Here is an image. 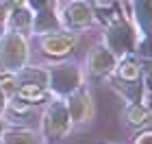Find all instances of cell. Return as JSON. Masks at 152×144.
Returning <instances> with one entry per match:
<instances>
[{"label": "cell", "mask_w": 152, "mask_h": 144, "mask_svg": "<svg viewBox=\"0 0 152 144\" xmlns=\"http://www.w3.org/2000/svg\"><path fill=\"white\" fill-rule=\"evenodd\" d=\"M72 120H70V114H67V107H65V100L63 98H54L46 105L44 109V116H41V138L44 142H61L65 140L72 131Z\"/></svg>", "instance_id": "6da1fadb"}, {"label": "cell", "mask_w": 152, "mask_h": 144, "mask_svg": "<svg viewBox=\"0 0 152 144\" xmlns=\"http://www.w3.org/2000/svg\"><path fill=\"white\" fill-rule=\"evenodd\" d=\"M26 61H28L26 37L7 29L0 35V70L4 74H18L22 68H26Z\"/></svg>", "instance_id": "7a4b0ae2"}, {"label": "cell", "mask_w": 152, "mask_h": 144, "mask_svg": "<svg viewBox=\"0 0 152 144\" xmlns=\"http://www.w3.org/2000/svg\"><path fill=\"white\" fill-rule=\"evenodd\" d=\"M46 70V87L57 98H65L67 94L83 87V70L76 64H57Z\"/></svg>", "instance_id": "3957f363"}, {"label": "cell", "mask_w": 152, "mask_h": 144, "mask_svg": "<svg viewBox=\"0 0 152 144\" xmlns=\"http://www.w3.org/2000/svg\"><path fill=\"white\" fill-rule=\"evenodd\" d=\"M94 11L91 7L87 4V0H70L65 4V9L61 11V18H59V26H63L65 31L76 33V31H83L87 26L94 24Z\"/></svg>", "instance_id": "277c9868"}, {"label": "cell", "mask_w": 152, "mask_h": 144, "mask_svg": "<svg viewBox=\"0 0 152 144\" xmlns=\"http://www.w3.org/2000/svg\"><path fill=\"white\" fill-rule=\"evenodd\" d=\"M63 100H65L67 114H70L72 127H85L94 120V100H91V94H89L85 87L74 90L72 94H67Z\"/></svg>", "instance_id": "5b68a950"}, {"label": "cell", "mask_w": 152, "mask_h": 144, "mask_svg": "<svg viewBox=\"0 0 152 144\" xmlns=\"http://www.w3.org/2000/svg\"><path fill=\"white\" fill-rule=\"evenodd\" d=\"M117 66V57L109 50L104 44H96L87 55V74L91 79L111 77Z\"/></svg>", "instance_id": "8992f818"}, {"label": "cell", "mask_w": 152, "mask_h": 144, "mask_svg": "<svg viewBox=\"0 0 152 144\" xmlns=\"http://www.w3.org/2000/svg\"><path fill=\"white\" fill-rule=\"evenodd\" d=\"M26 7L33 11V33H50V29L59 26L54 13V0H24Z\"/></svg>", "instance_id": "52a82bcc"}, {"label": "cell", "mask_w": 152, "mask_h": 144, "mask_svg": "<svg viewBox=\"0 0 152 144\" xmlns=\"http://www.w3.org/2000/svg\"><path fill=\"white\" fill-rule=\"evenodd\" d=\"M41 50L48 57H63V55L72 52L76 46V33L70 31H50L46 35H41Z\"/></svg>", "instance_id": "ba28073f"}, {"label": "cell", "mask_w": 152, "mask_h": 144, "mask_svg": "<svg viewBox=\"0 0 152 144\" xmlns=\"http://www.w3.org/2000/svg\"><path fill=\"white\" fill-rule=\"evenodd\" d=\"M13 96L22 105H44L52 94L48 92L46 83H39V81H22V85L15 87Z\"/></svg>", "instance_id": "9c48e42d"}, {"label": "cell", "mask_w": 152, "mask_h": 144, "mask_svg": "<svg viewBox=\"0 0 152 144\" xmlns=\"http://www.w3.org/2000/svg\"><path fill=\"white\" fill-rule=\"evenodd\" d=\"M33 11L24 4H18V7H13V9L9 11V20H7V29L9 31H15L20 33L22 37H28L31 33H33Z\"/></svg>", "instance_id": "30bf717a"}, {"label": "cell", "mask_w": 152, "mask_h": 144, "mask_svg": "<svg viewBox=\"0 0 152 144\" xmlns=\"http://www.w3.org/2000/svg\"><path fill=\"white\" fill-rule=\"evenodd\" d=\"M0 144H46L41 133L26 127H7L0 135Z\"/></svg>", "instance_id": "8fae6325"}, {"label": "cell", "mask_w": 152, "mask_h": 144, "mask_svg": "<svg viewBox=\"0 0 152 144\" xmlns=\"http://www.w3.org/2000/svg\"><path fill=\"white\" fill-rule=\"evenodd\" d=\"M126 122L130 127H150V107L143 100H135L126 105Z\"/></svg>", "instance_id": "7c38bea8"}, {"label": "cell", "mask_w": 152, "mask_h": 144, "mask_svg": "<svg viewBox=\"0 0 152 144\" xmlns=\"http://www.w3.org/2000/svg\"><path fill=\"white\" fill-rule=\"evenodd\" d=\"M9 4L7 2H0V35L7 31V20H9Z\"/></svg>", "instance_id": "4fadbf2b"}, {"label": "cell", "mask_w": 152, "mask_h": 144, "mask_svg": "<svg viewBox=\"0 0 152 144\" xmlns=\"http://www.w3.org/2000/svg\"><path fill=\"white\" fill-rule=\"evenodd\" d=\"M133 144H152V131H150V127H146L143 131H139L135 135V140Z\"/></svg>", "instance_id": "5bb4252c"}, {"label": "cell", "mask_w": 152, "mask_h": 144, "mask_svg": "<svg viewBox=\"0 0 152 144\" xmlns=\"http://www.w3.org/2000/svg\"><path fill=\"white\" fill-rule=\"evenodd\" d=\"M9 100H11V96L7 94V90L2 85H0V116H4V112L9 109Z\"/></svg>", "instance_id": "9a60e30c"}, {"label": "cell", "mask_w": 152, "mask_h": 144, "mask_svg": "<svg viewBox=\"0 0 152 144\" xmlns=\"http://www.w3.org/2000/svg\"><path fill=\"white\" fill-rule=\"evenodd\" d=\"M7 127H9V120H7L4 116H0V135H2V131H4Z\"/></svg>", "instance_id": "2e32d148"}]
</instances>
